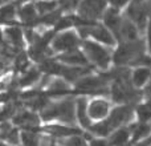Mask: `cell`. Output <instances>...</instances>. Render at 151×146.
<instances>
[{"instance_id":"1","label":"cell","mask_w":151,"mask_h":146,"mask_svg":"<svg viewBox=\"0 0 151 146\" xmlns=\"http://www.w3.org/2000/svg\"><path fill=\"white\" fill-rule=\"evenodd\" d=\"M42 121H53L58 120L65 122L66 125L73 126L77 121L76 118V102L72 100H64V101L49 104L41 110Z\"/></svg>"},{"instance_id":"2","label":"cell","mask_w":151,"mask_h":146,"mask_svg":"<svg viewBox=\"0 0 151 146\" xmlns=\"http://www.w3.org/2000/svg\"><path fill=\"white\" fill-rule=\"evenodd\" d=\"M133 116L134 109L131 108V105H121V106H117L113 110H110L109 116L105 118V121L111 130H115V129L123 128L127 124H130L133 120Z\"/></svg>"},{"instance_id":"3","label":"cell","mask_w":151,"mask_h":146,"mask_svg":"<svg viewBox=\"0 0 151 146\" xmlns=\"http://www.w3.org/2000/svg\"><path fill=\"white\" fill-rule=\"evenodd\" d=\"M83 48H85V56L90 61H93L96 65H98L102 69L109 66L110 55L104 47H101L99 44L93 41H85Z\"/></svg>"},{"instance_id":"4","label":"cell","mask_w":151,"mask_h":146,"mask_svg":"<svg viewBox=\"0 0 151 146\" xmlns=\"http://www.w3.org/2000/svg\"><path fill=\"white\" fill-rule=\"evenodd\" d=\"M141 57L139 53V47L137 43L129 41L127 44H122L117 49L114 55L115 64H125V63H133Z\"/></svg>"},{"instance_id":"5","label":"cell","mask_w":151,"mask_h":146,"mask_svg":"<svg viewBox=\"0 0 151 146\" xmlns=\"http://www.w3.org/2000/svg\"><path fill=\"white\" fill-rule=\"evenodd\" d=\"M110 104L104 98H94L88 102V114L91 121H102L109 116Z\"/></svg>"},{"instance_id":"6","label":"cell","mask_w":151,"mask_h":146,"mask_svg":"<svg viewBox=\"0 0 151 146\" xmlns=\"http://www.w3.org/2000/svg\"><path fill=\"white\" fill-rule=\"evenodd\" d=\"M77 45L78 37L73 32H65L53 40V49L60 51V52H68V51L76 49Z\"/></svg>"},{"instance_id":"7","label":"cell","mask_w":151,"mask_h":146,"mask_svg":"<svg viewBox=\"0 0 151 146\" xmlns=\"http://www.w3.org/2000/svg\"><path fill=\"white\" fill-rule=\"evenodd\" d=\"M106 81L102 77H94V76H86L76 82V88L82 92H101L105 86Z\"/></svg>"},{"instance_id":"8","label":"cell","mask_w":151,"mask_h":146,"mask_svg":"<svg viewBox=\"0 0 151 146\" xmlns=\"http://www.w3.org/2000/svg\"><path fill=\"white\" fill-rule=\"evenodd\" d=\"M45 133H48L50 137H53L55 139H60V138H65V137L73 136V134H81V132L78 130L76 126L72 125H48L44 129Z\"/></svg>"},{"instance_id":"9","label":"cell","mask_w":151,"mask_h":146,"mask_svg":"<svg viewBox=\"0 0 151 146\" xmlns=\"http://www.w3.org/2000/svg\"><path fill=\"white\" fill-rule=\"evenodd\" d=\"M76 118H77L78 124L86 130H89L90 126L93 125L88 114V101L85 98H78L76 101Z\"/></svg>"},{"instance_id":"10","label":"cell","mask_w":151,"mask_h":146,"mask_svg":"<svg viewBox=\"0 0 151 146\" xmlns=\"http://www.w3.org/2000/svg\"><path fill=\"white\" fill-rule=\"evenodd\" d=\"M40 122L39 117L32 112H20L13 116V124L16 126H21L24 129H31L33 130V126H37Z\"/></svg>"},{"instance_id":"11","label":"cell","mask_w":151,"mask_h":146,"mask_svg":"<svg viewBox=\"0 0 151 146\" xmlns=\"http://www.w3.org/2000/svg\"><path fill=\"white\" fill-rule=\"evenodd\" d=\"M131 137V132L129 126H123V128H118L111 132L109 137H107V142L110 146H126Z\"/></svg>"},{"instance_id":"12","label":"cell","mask_w":151,"mask_h":146,"mask_svg":"<svg viewBox=\"0 0 151 146\" xmlns=\"http://www.w3.org/2000/svg\"><path fill=\"white\" fill-rule=\"evenodd\" d=\"M105 7V0H83L81 12L88 17H97Z\"/></svg>"},{"instance_id":"13","label":"cell","mask_w":151,"mask_h":146,"mask_svg":"<svg viewBox=\"0 0 151 146\" xmlns=\"http://www.w3.org/2000/svg\"><path fill=\"white\" fill-rule=\"evenodd\" d=\"M58 60L61 63L69 64V65L80 66V65H85L88 59H86V56L82 52H80L77 49H72V51H68V52H64V55L60 56Z\"/></svg>"},{"instance_id":"14","label":"cell","mask_w":151,"mask_h":146,"mask_svg":"<svg viewBox=\"0 0 151 146\" xmlns=\"http://www.w3.org/2000/svg\"><path fill=\"white\" fill-rule=\"evenodd\" d=\"M150 77H151V69L147 68V66H139V68L134 69L133 76H131V82H133L134 86L141 88L149 81Z\"/></svg>"},{"instance_id":"15","label":"cell","mask_w":151,"mask_h":146,"mask_svg":"<svg viewBox=\"0 0 151 146\" xmlns=\"http://www.w3.org/2000/svg\"><path fill=\"white\" fill-rule=\"evenodd\" d=\"M89 33H90L91 36H93V39H96L97 41H101L107 45L114 44V37H113V35L110 33L106 28H104V27H101V25H96L94 28H91Z\"/></svg>"},{"instance_id":"16","label":"cell","mask_w":151,"mask_h":146,"mask_svg":"<svg viewBox=\"0 0 151 146\" xmlns=\"http://www.w3.org/2000/svg\"><path fill=\"white\" fill-rule=\"evenodd\" d=\"M131 132V137H133V142H139L145 139L151 133V125L146 122L138 124V125H130L129 126Z\"/></svg>"},{"instance_id":"17","label":"cell","mask_w":151,"mask_h":146,"mask_svg":"<svg viewBox=\"0 0 151 146\" xmlns=\"http://www.w3.org/2000/svg\"><path fill=\"white\" fill-rule=\"evenodd\" d=\"M41 137L31 129H24L20 132V144L21 146H40Z\"/></svg>"},{"instance_id":"18","label":"cell","mask_w":151,"mask_h":146,"mask_svg":"<svg viewBox=\"0 0 151 146\" xmlns=\"http://www.w3.org/2000/svg\"><path fill=\"white\" fill-rule=\"evenodd\" d=\"M56 142L58 146H89L86 138L81 134H73V136L65 137V138L56 139Z\"/></svg>"},{"instance_id":"19","label":"cell","mask_w":151,"mask_h":146,"mask_svg":"<svg viewBox=\"0 0 151 146\" xmlns=\"http://www.w3.org/2000/svg\"><path fill=\"white\" fill-rule=\"evenodd\" d=\"M129 13H130L131 19H133L139 27H143L145 21H146V11L139 5V3H134L130 7V9H129Z\"/></svg>"},{"instance_id":"20","label":"cell","mask_w":151,"mask_h":146,"mask_svg":"<svg viewBox=\"0 0 151 146\" xmlns=\"http://www.w3.org/2000/svg\"><path fill=\"white\" fill-rule=\"evenodd\" d=\"M105 23L106 25L109 27L110 29L115 32H119L121 29V20H119V16H118L117 9H109L105 15Z\"/></svg>"},{"instance_id":"21","label":"cell","mask_w":151,"mask_h":146,"mask_svg":"<svg viewBox=\"0 0 151 146\" xmlns=\"http://www.w3.org/2000/svg\"><path fill=\"white\" fill-rule=\"evenodd\" d=\"M137 117L141 122H147L151 120V100H147V102L137 108Z\"/></svg>"},{"instance_id":"22","label":"cell","mask_w":151,"mask_h":146,"mask_svg":"<svg viewBox=\"0 0 151 146\" xmlns=\"http://www.w3.org/2000/svg\"><path fill=\"white\" fill-rule=\"evenodd\" d=\"M119 32L122 33V36L125 37L126 40H129V41H134V40L137 39V28L134 27L133 23H130V21H125V23L121 25V29Z\"/></svg>"},{"instance_id":"23","label":"cell","mask_w":151,"mask_h":146,"mask_svg":"<svg viewBox=\"0 0 151 146\" xmlns=\"http://www.w3.org/2000/svg\"><path fill=\"white\" fill-rule=\"evenodd\" d=\"M3 139H5L8 145L12 146H20V132L17 130V128H11L7 133L3 136Z\"/></svg>"},{"instance_id":"24","label":"cell","mask_w":151,"mask_h":146,"mask_svg":"<svg viewBox=\"0 0 151 146\" xmlns=\"http://www.w3.org/2000/svg\"><path fill=\"white\" fill-rule=\"evenodd\" d=\"M7 37L11 44L15 45V47H19L21 44V40H23V33H21V31L19 28H8Z\"/></svg>"},{"instance_id":"25","label":"cell","mask_w":151,"mask_h":146,"mask_svg":"<svg viewBox=\"0 0 151 146\" xmlns=\"http://www.w3.org/2000/svg\"><path fill=\"white\" fill-rule=\"evenodd\" d=\"M39 76H40V73L36 71V69H32V71H29V72H25L24 73V76L21 77V80H20V85L21 86H28V85H31V84H33V82H36L37 81V78H39Z\"/></svg>"},{"instance_id":"26","label":"cell","mask_w":151,"mask_h":146,"mask_svg":"<svg viewBox=\"0 0 151 146\" xmlns=\"http://www.w3.org/2000/svg\"><path fill=\"white\" fill-rule=\"evenodd\" d=\"M69 92V85L64 80H55L49 88V93H65Z\"/></svg>"},{"instance_id":"27","label":"cell","mask_w":151,"mask_h":146,"mask_svg":"<svg viewBox=\"0 0 151 146\" xmlns=\"http://www.w3.org/2000/svg\"><path fill=\"white\" fill-rule=\"evenodd\" d=\"M21 19H23L24 21H32L35 19V8L33 5H25L24 8H21Z\"/></svg>"},{"instance_id":"28","label":"cell","mask_w":151,"mask_h":146,"mask_svg":"<svg viewBox=\"0 0 151 146\" xmlns=\"http://www.w3.org/2000/svg\"><path fill=\"white\" fill-rule=\"evenodd\" d=\"M15 64H16V68L19 69V71H25L27 65H28V57H27L25 53H20V55L16 57L15 60Z\"/></svg>"},{"instance_id":"29","label":"cell","mask_w":151,"mask_h":146,"mask_svg":"<svg viewBox=\"0 0 151 146\" xmlns=\"http://www.w3.org/2000/svg\"><path fill=\"white\" fill-rule=\"evenodd\" d=\"M13 7L12 5H8V7H4L0 9V20L3 21H8L13 17Z\"/></svg>"},{"instance_id":"30","label":"cell","mask_w":151,"mask_h":146,"mask_svg":"<svg viewBox=\"0 0 151 146\" xmlns=\"http://www.w3.org/2000/svg\"><path fill=\"white\" fill-rule=\"evenodd\" d=\"M55 1H40L37 4V9L40 12H48V11H52L55 8Z\"/></svg>"},{"instance_id":"31","label":"cell","mask_w":151,"mask_h":146,"mask_svg":"<svg viewBox=\"0 0 151 146\" xmlns=\"http://www.w3.org/2000/svg\"><path fill=\"white\" fill-rule=\"evenodd\" d=\"M8 71H9V64L5 60L4 57H0V76L5 74Z\"/></svg>"},{"instance_id":"32","label":"cell","mask_w":151,"mask_h":146,"mask_svg":"<svg viewBox=\"0 0 151 146\" xmlns=\"http://www.w3.org/2000/svg\"><path fill=\"white\" fill-rule=\"evenodd\" d=\"M89 146H110L107 139H104V138H94L90 141Z\"/></svg>"},{"instance_id":"33","label":"cell","mask_w":151,"mask_h":146,"mask_svg":"<svg viewBox=\"0 0 151 146\" xmlns=\"http://www.w3.org/2000/svg\"><path fill=\"white\" fill-rule=\"evenodd\" d=\"M137 146H151V133H150L145 139H142V141L137 142Z\"/></svg>"},{"instance_id":"34","label":"cell","mask_w":151,"mask_h":146,"mask_svg":"<svg viewBox=\"0 0 151 146\" xmlns=\"http://www.w3.org/2000/svg\"><path fill=\"white\" fill-rule=\"evenodd\" d=\"M147 44H149V51L151 52V20L149 23V35H147Z\"/></svg>"},{"instance_id":"35","label":"cell","mask_w":151,"mask_h":146,"mask_svg":"<svg viewBox=\"0 0 151 146\" xmlns=\"http://www.w3.org/2000/svg\"><path fill=\"white\" fill-rule=\"evenodd\" d=\"M110 1H111L113 5H115V7H121V5L126 4V1H127V0H110Z\"/></svg>"},{"instance_id":"36","label":"cell","mask_w":151,"mask_h":146,"mask_svg":"<svg viewBox=\"0 0 151 146\" xmlns=\"http://www.w3.org/2000/svg\"><path fill=\"white\" fill-rule=\"evenodd\" d=\"M3 45V35H1V31H0V47Z\"/></svg>"},{"instance_id":"37","label":"cell","mask_w":151,"mask_h":146,"mask_svg":"<svg viewBox=\"0 0 151 146\" xmlns=\"http://www.w3.org/2000/svg\"><path fill=\"white\" fill-rule=\"evenodd\" d=\"M0 146H9L8 144H3V142H0Z\"/></svg>"},{"instance_id":"38","label":"cell","mask_w":151,"mask_h":146,"mask_svg":"<svg viewBox=\"0 0 151 146\" xmlns=\"http://www.w3.org/2000/svg\"><path fill=\"white\" fill-rule=\"evenodd\" d=\"M139 1H142V0H135V3H139Z\"/></svg>"},{"instance_id":"39","label":"cell","mask_w":151,"mask_h":146,"mask_svg":"<svg viewBox=\"0 0 151 146\" xmlns=\"http://www.w3.org/2000/svg\"><path fill=\"white\" fill-rule=\"evenodd\" d=\"M0 1H3V0H0Z\"/></svg>"}]
</instances>
